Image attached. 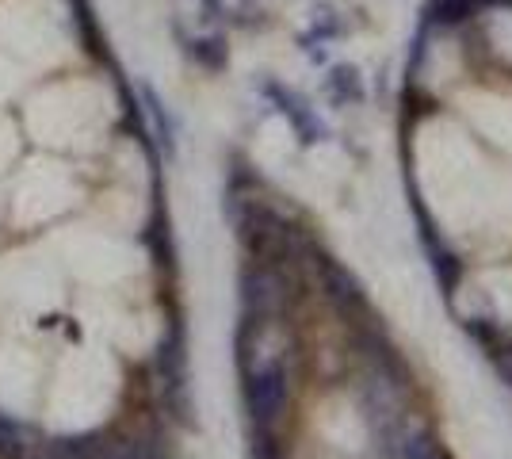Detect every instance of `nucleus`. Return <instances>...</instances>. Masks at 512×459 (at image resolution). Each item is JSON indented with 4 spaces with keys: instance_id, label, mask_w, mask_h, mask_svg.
I'll return each instance as SVG.
<instances>
[{
    "instance_id": "f257e3e1",
    "label": "nucleus",
    "mask_w": 512,
    "mask_h": 459,
    "mask_svg": "<svg viewBox=\"0 0 512 459\" xmlns=\"http://www.w3.org/2000/svg\"><path fill=\"white\" fill-rule=\"evenodd\" d=\"M245 372V410L253 429H276V421L287 410V368L279 360L264 364H241Z\"/></svg>"
},
{
    "instance_id": "f03ea898",
    "label": "nucleus",
    "mask_w": 512,
    "mask_h": 459,
    "mask_svg": "<svg viewBox=\"0 0 512 459\" xmlns=\"http://www.w3.org/2000/svg\"><path fill=\"white\" fill-rule=\"evenodd\" d=\"M321 287H325V295H329V303L337 306L341 314H360V310H367V295H363L360 280L348 272V268H341V264L333 261H321Z\"/></svg>"
},
{
    "instance_id": "7ed1b4c3",
    "label": "nucleus",
    "mask_w": 512,
    "mask_h": 459,
    "mask_svg": "<svg viewBox=\"0 0 512 459\" xmlns=\"http://www.w3.org/2000/svg\"><path fill=\"white\" fill-rule=\"evenodd\" d=\"M425 234V245H428V257H432V272H436V280H440V287L444 291H455V284H459V276H463V264L451 257L444 245H436V238H432V230H421Z\"/></svg>"
},
{
    "instance_id": "20e7f679",
    "label": "nucleus",
    "mask_w": 512,
    "mask_h": 459,
    "mask_svg": "<svg viewBox=\"0 0 512 459\" xmlns=\"http://www.w3.org/2000/svg\"><path fill=\"white\" fill-rule=\"evenodd\" d=\"M27 440V429H23L20 421H12V417L0 414V459H16L23 456V444Z\"/></svg>"
},
{
    "instance_id": "39448f33",
    "label": "nucleus",
    "mask_w": 512,
    "mask_h": 459,
    "mask_svg": "<svg viewBox=\"0 0 512 459\" xmlns=\"http://www.w3.org/2000/svg\"><path fill=\"white\" fill-rule=\"evenodd\" d=\"M398 452H402V459H444V448L428 437V433H409V437H402Z\"/></svg>"
}]
</instances>
